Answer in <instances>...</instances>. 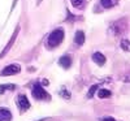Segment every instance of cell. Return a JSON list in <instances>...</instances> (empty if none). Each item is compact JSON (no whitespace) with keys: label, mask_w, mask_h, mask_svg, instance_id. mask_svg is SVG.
Returning a JSON list of instances; mask_svg holds the SVG:
<instances>
[{"label":"cell","mask_w":130,"mask_h":121,"mask_svg":"<svg viewBox=\"0 0 130 121\" xmlns=\"http://www.w3.org/2000/svg\"><path fill=\"white\" fill-rule=\"evenodd\" d=\"M126 20L125 18H122V20H118V21H116V22H113L112 25H111V27H109V31L112 35H118V34H122V33L125 31V29H126Z\"/></svg>","instance_id":"obj_3"},{"label":"cell","mask_w":130,"mask_h":121,"mask_svg":"<svg viewBox=\"0 0 130 121\" xmlns=\"http://www.w3.org/2000/svg\"><path fill=\"white\" fill-rule=\"evenodd\" d=\"M60 94L62 95V98H65V99H70V93L69 91H67L65 89H62L61 91H60Z\"/></svg>","instance_id":"obj_17"},{"label":"cell","mask_w":130,"mask_h":121,"mask_svg":"<svg viewBox=\"0 0 130 121\" xmlns=\"http://www.w3.org/2000/svg\"><path fill=\"white\" fill-rule=\"evenodd\" d=\"M112 95V93L109 90H105V89H100L99 91H98V96H99L100 99H105V98H109Z\"/></svg>","instance_id":"obj_12"},{"label":"cell","mask_w":130,"mask_h":121,"mask_svg":"<svg viewBox=\"0 0 130 121\" xmlns=\"http://www.w3.org/2000/svg\"><path fill=\"white\" fill-rule=\"evenodd\" d=\"M17 103H18V107L21 111H27V109L30 108V102L27 100V98L25 95H18L17 98Z\"/></svg>","instance_id":"obj_5"},{"label":"cell","mask_w":130,"mask_h":121,"mask_svg":"<svg viewBox=\"0 0 130 121\" xmlns=\"http://www.w3.org/2000/svg\"><path fill=\"white\" fill-rule=\"evenodd\" d=\"M14 85H0V94H3L5 90H14Z\"/></svg>","instance_id":"obj_13"},{"label":"cell","mask_w":130,"mask_h":121,"mask_svg":"<svg viewBox=\"0 0 130 121\" xmlns=\"http://www.w3.org/2000/svg\"><path fill=\"white\" fill-rule=\"evenodd\" d=\"M98 89H99V85H98V83H96V85H92V86H91V89H90L89 93H87V98H89V99L92 98V95L95 94V91H96Z\"/></svg>","instance_id":"obj_15"},{"label":"cell","mask_w":130,"mask_h":121,"mask_svg":"<svg viewBox=\"0 0 130 121\" xmlns=\"http://www.w3.org/2000/svg\"><path fill=\"white\" fill-rule=\"evenodd\" d=\"M92 61L96 63L98 65H104L105 64V57H104V55L100 53V52H95L92 55Z\"/></svg>","instance_id":"obj_7"},{"label":"cell","mask_w":130,"mask_h":121,"mask_svg":"<svg viewBox=\"0 0 130 121\" xmlns=\"http://www.w3.org/2000/svg\"><path fill=\"white\" fill-rule=\"evenodd\" d=\"M12 113L5 108H0V121H10Z\"/></svg>","instance_id":"obj_9"},{"label":"cell","mask_w":130,"mask_h":121,"mask_svg":"<svg viewBox=\"0 0 130 121\" xmlns=\"http://www.w3.org/2000/svg\"><path fill=\"white\" fill-rule=\"evenodd\" d=\"M70 2H72V5H73L74 8H81V7L83 5L85 0H70Z\"/></svg>","instance_id":"obj_16"},{"label":"cell","mask_w":130,"mask_h":121,"mask_svg":"<svg viewBox=\"0 0 130 121\" xmlns=\"http://www.w3.org/2000/svg\"><path fill=\"white\" fill-rule=\"evenodd\" d=\"M59 64L61 65L64 69H68V68H70V65H72V59L68 56V55H65V56H61L60 57Z\"/></svg>","instance_id":"obj_6"},{"label":"cell","mask_w":130,"mask_h":121,"mask_svg":"<svg viewBox=\"0 0 130 121\" xmlns=\"http://www.w3.org/2000/svg\"><path fill=\"white\" fill-rule=\"evenodd\" d=\"M121 48H122L124 51H126V52H130V40L124 39V40L121 42Z\"/></svg>","instance_id":"obj_14"},{"label":"cell","mask_w":130,"mask_h":121,"mask_svg":"<svg viewBox=\"0 0 130 121\" xmlns=\"http://www.w3.org/2000/svg\"><path fill=\"white\" fill-rule=\"evenodd\" d=\"M118 3V0H100V4L103 8H112Z\"/></svg>","instance_id":"obj_11"},{"label":"cell","mask_w":130,"mask_h":121,"mask_svg":"<svg viewBox=\"0 0 130 121\" xmlns=\"http://www.w3.org/2000/svg\"><path fill=\"white\" fill-rule=\"evenodd\" d=\"M18 31H20V26H18V27L16 29V31H14V34H13V37H12V38H10V40H9V43H8V46H7V48H4V50H3L2 55H0V59H2V57L4 56V55H5V53H7V52L9 51V48H10V47L13 46V42H14V39H16V37H17V33H18Z\"/></svg>","instance_id":"obj_8"},{"label":"cell","mask_w":130,"mask_h":121,"mask_svg":"<svg viewBox=\"0 0 130 121\" xmlns=\"http://www.w3.org/2000/svg\"><path fill=\"white\" fill-rule=\"evenodd\" d=\"M20 70H21V67L18 64H10L2 70V75H4V77L5 75H12V74L20 73Z\"/></svg>","instance_id":"obj_4"},{"label":"cell","mask_w":130,"mask_h":121,"mask_svg":"<svg viewBox=\"0 0 130 121\" xmlns=\"http://www.w3.org/2000/svg\"><path fill=\"white\" fill-rule=\"evenodd\" d=\"M102 121H116V120H115L113 117H104Z\"/></svg>","instance_id":"obj_18"},{"label":"cell","mask_w":130,"mask_h":121,"mask_svg":"<svg viewBox=\"0 0 130 121\" xmlns=\"http://www.w3.org/2000/svg\"><path fill=\"white\" fill-rule=\"evenodd\" d=\"M64 39V30L62 29H56L53 30L50 37H48V40H47V44L50 48H53V47H57L60 43L62 42Z\"/></svg>","instance_id":"obj_1"},{"label":"cell","mask_w":130,"mask_h":121,"mask_svg":"<svg viewBox=\"0 0 130 121\" xmlns=\"http://www.w3.org/2000/svg\"><path fill=\"white\" fill-rule=\"evenodd\" d=\"M31 93H32V96H34L37 100H50L51 99L50 94L43 89V86L40 83H35L34 86H32Z\"/></svg>","instance_id":"obj_2"},{"label":"cell","mask_w":130,"mask_h":121,"mask_svg":"<svg viewBox=\"0 0 130 121\" xmlns=\"http://www.w3.org/2000/svg\"><path fill=\"white\" fill-rule=\"evenodd\" d=\"M74 43L77 46H82L83 43H85V34H83V31H77V33H75Z\"/></svg>","instance_id":"obj_10"}]
</instances>
